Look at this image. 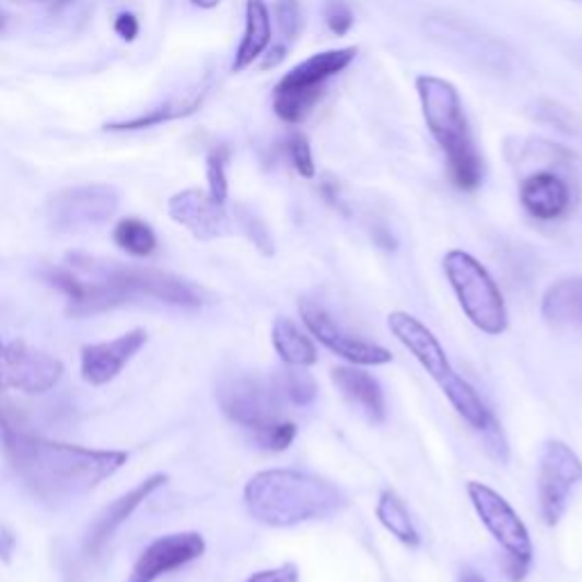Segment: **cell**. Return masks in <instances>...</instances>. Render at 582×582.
Returning a JSON list of instances; mask_svg holds the SVG:
<instances>
[{
  "instance_id": "1",
  "label": "cell",
  "mask_w": 582,
  "mask_h": 582,
  "mask_svg": "<svg viewBox=\"0 0 582 582\" xmlns=\"http://www.w3.org/2000/svg\"><path fill=\"white\" fill-rule=\"evenodd\" d=\"M3 453L14 474L37 499L60 503L94 491L128 462L126 451L86 449L44 440L21 428L3 442Z\"/></svg>"
},
{
  "instance_id": "2",
  "label": "cell",
  "mask_w": 582,
  "mask_h": 582,
  "mask_svg": "<svg viewBox=\"0 0 582 582\" xmlns=\"http://www.w3.org/2000/svg\"><path fill=\"white\" fill-rule=\"evenodd\" d=\"M508 160L521 171L519 200L535 221L552 223L571 214L582 189V160L567 146L539 137L508 143Z\"/></svg>"
},
{
  "instance_id": "3",
  "label": "cell",
  "mask_w": 582,
  "mask_h": 582,
  "mask_svg": "<svg viewBox=\"0 0 582 582\" xmlns=\"http://www.w3.org/2000/svg\"><path fill=\"white\" fill-rule=\"evenodd\" d=\"M346 503V493L337 485L296 469L259 472L244 487L248 514L271 528L328 519L341 512Z\"/></svg>"
},
{
  "instance_id": "4",
  "label": "cell",
  "mask_w": 582,
  "mask_h": 582,
  "mask_svg": "<svg viewBox=\"0 0 582 582\" xmlns=\"http://www.w3.org/2000/svg\"><path fill=\"white\" fill-rule=\"evenodd\" d=\"M417 94L428 132L446 160L449 178L459 191H476L485 183V158L478 149L457 86L440 75H419Z\"/></svg>"
},
{
  "instance_id": "5",
  "label": "cell",
  "mask_w": 582,
  "mask_h": 582,
  "mask_svg": "<svg viewBox=\"0 0 582 582\" xmlns=\"http://www.w3.org/2000/svg\"><path fill=\"white\" fill-rule=\"evenodd\" d=\"M387 326L392 335L428 371L432 381L440 385L449 403L455 407V412L474 430L482 432L493 421V417L489 415L487 405L476 394V389L451 366L446 351L442 348V344L436 341L432 330H428L417 316L407 314V312H392L387 316Z\"/></svg>"
},
{
  "instance_id": "6",
  "label": "cell",
  "mask_w": 582,
  "mask_h": 582,
  "mask_svg": "<svg viewBox=\"0 0 582 582\" xmlns=\"http://www.w3.org/2000/svg\"><path fill=\"white\" fill-rule=\"evenodd\" d=\"M360 48L344 46L310 55L273 86V114L287 126H301L324 98L328 82L356 62Z\"/></svg>"
},
{
  "instance_id": "7",
  "label": "cell",
  "mask_w": 582,
  "mask_h": 582,
  "mask_svg": "<svg viewBox=\"0 0 582 582\" xmlns=\"http://www.w3.org/2000/svg\"><path fill=\"white\" fill-rule=\"evenodd\" d=\"M69 265L75 271L98 273L107 278L119 287L130 301L153 299L176 307H200L208 303V294L196 282L153 267L119 265V261H107L84 253H71Z\"/></svg>"
},
{
  "instance_id": "8",
  "label": "cell",
  "mask_w": 582,
  "mask_h": 582,
  "mask_svg": "<svg viewBox=\"0 0 582 582\" xmlns=\"http://www.w3.org/2000/svg\"><path fill=\"white\" fill-rule=\"evenodd\" d=\"M444 273L459 307L478 330L491 337L508 330V307L501 289L474 255L459 248L449 251L444 255Z\"/></svg>"
},
{
  "instance_id": "9",
  "label": "cell",
  "mask_w": 582,
  "mask_h": 582,
  "mask_svg": "<svg viewBox=\"0 0 582 582\" xmlns=\"http://www.w3.org/2000/svg\"><path fill=\"white\" fill-rule=\"evenodd\" d=\"M217 403L221 412L255 434L284 421V398L273 377L265 381L257 375H232L217 385Z\"/></svg>"
},
{
  "instance_id": "10",
  "label": "cell",
  "mask_w": 582,
  "mask_h": 582,
  "mask_svg": "<svg viewBox=\"0 0 582 582\" xmlns=\"http://www.w3.org/2000/svg\"><path fill=\"white\" fill-rule=\"evenodd\" d=\"M119 189L103 183L75 185L53 194L46 219L55 232H80L107 223L119 210Z\"/></svg>"
},
{
  "instance_id": "11",
  "label": "cell",
  "mask_w": 582,
  "mask_h": 582,
  "mask_svg": "<svg viewBox=\"0 0 582 582\" xmlns=\"http://www.w3.org/2000/svg\"><path fill=\"white\" fill-rule=\"evenodd\" d=\"M65 364L25 341H0V392L46 394L62 381Z\"/></svg>"
},
{
  "instance_id": "12",
  "label": "cell",
  "mask_w": 582,
  "mask_h": 582,
  "mask_svg": "<svg viewBox=\"0 0 582 582\" xmlns=\"http://www.w3.org/2000/svg\"><path fill=\"white\" fill-rule=\"evenodd\" d=\"M582 480V462L560 440H550L542 449L539 457V508L548 526H556L562 519L573 487Z\"/></svg>"
},
{
  "instance_id": "13",
  "label": "cell",
  "mask_w": 582,
  "mask_h": 582,
  "mask_svg": "<svg viewBox=\"0 0 582 582\" xmlns=\"http://www.w3.org/2000/svg\"><path fill=\"white\" fill-rule=\"evenodd\" d=\"M44 278L67 299V314L73 318L98 316L130 303L119 287L98 273L53 267L44 273Z\"/></svg>"
},
{
  "instance_id": "14",
  "label": "cell",
  "mask_w": 582,
  "mask_h": 582,
  "mask_svg": "<svg viewBox=\"0 0 582 582\" xmlns=\"http://www.w3.org/2000/svg\"><path fill=\"white\" fill-rule=\"evenodd\" d=\"M467 493L480 521L485 523V528L505 548V552L533 560V542L526 523L521 521V516L501 493L476 480L467 485Z\"/></svg>"
},
{
  "instance_id": "15",
  "label": "cell",
  "mask_w": 582,
  "mask_h": 582,
  "mask_svg": "<svg viewBox=\"0 0 582 582\" xmlns=\"http://www.w3.org/2000/svg\"><path fill=\"white\" fill-rule=\"evenodd\" d=\"M299 312H301V318H303V324L307 326V330L335 356L348 360L356 366H381V364L392 362V353L387 351V348L364 341V339H358L351 333H346L335 322V318L324 307H318L316 303L303 299V301H299Z\"/></svg>"
},
{
  "instance_id": "16",
  "label": "cell",
  "mask_w": 582,
  "mask_h": 582,
  "mask_svg": "<svg viewBox=\"0 0 582 582\" xmlns=\"http://www.w3.org/2000/svg\"><path fill=\"white\" fill-rule=\"evenodd\" d=\"M202 552H206V539L200 533L187 531L158 537L141 550L128 582H155L171 571L191 564Z\"/></svg>"
},
{
  "instance_id": "17",
  "label": "cell",
  "mask_w": 582,
  "mask_h": 582,
  "mask_svg": "<svg viewBox=\"0 0 582 582\" xmlns=\"http://www.w3.org/2000/svg\"><path fill=\"white\" fill-rule=\"evenodd\" d=\"M149 344V333L143 328L128 330L112 341L86 344L80 351V375L86 385L103 387L119 375L128 362Z\"/></svg>"
},
{
  "instance_id": "18",
  "label": "cell",
  "mask_w": 582,
  "mask_h": 582,
  "mask_svg": "<svg viewBox=\"0 0 582 582\" xmlns=\"http://www.w3.org/2000/svg\"><path fill=\"white\" fill-rule=\"evenodd\" d=\"M168 482V476L166 474H153L146 480H141L137 487H132L130 491L121 493L119 499L112 501L90 526V531H86L84 535V542H82V550L84 556L94 560L98 558L103 548L112 542V537L119 533V528L124 526L126 521H130V516L137 512V508H141L143 501H149L153 493L158 489H162L164 485Z\"/></svg>"
},
{
  "instance_id": "19",
  "label": "cell",
  "mask_w": 582,
  "mask_h": 582,
  "mask_svg": "<svg viewBox=\"0 0 582 582\" xmlns=\"http://www.w3.org/2000/svg\"><path fill=\"white\" fill-rule=\"evenodd\" d=\"M168 217L187 228L200 242H212L232 232L225 206L217 202L208 191L185 189L168 198Z\"/></svg>"
},
{
  "instance_id": "20",
  "label": "cell",
  "mask_w": 582,
  "mask_h": 582,
  "mask_svg": "<svg viewBox=\"0 0 582 582\" xmlns=\"http://www.w3.org/2000/svg\"><path fill=\"white\" fill-rule=\"evenodd\" d=\"M330 377L335 387L341 392V396L351 405L360 407L369 421L383 423L387 419V403L383 387L371 373L356 366H337L333 369Z\"/></svg>"
},
{
  "instance_id": "21",
  "label": "cell",
  "mask_w": 582,
  "mask_h": 582,
  "mask_svg": "<svg viewBox=\"0 0 582 582\" xmlns=\"http://www.w3.org/2000/svg\"><path fill=\"white\" fill-rule=\"evenodd\" d=\"M271 44L273 23L267 3L265 0H246V27L235 53V62H232V71L240 73L253 67L269 50Z\"/></svg>"
},
{
  "instance_id": "22",
  "label": "cell",
  "mask_w": 582,
  "mask_h": 582,
  "mask_svg": "<svg viewBox=\"0 0 582 582\" xmlns=\"http://www.w3.org/2000/svg\"><path fill=\"white\" fill-rule=\"evenodd\" d=\"M208 90H210L208 84H200V86H196V90H191V92H187L183 96L166 101L164 105H158V107H153L149 112L132 116V119L105 124V130H109V132H132V130H146V128H155V126H162V124H168V121L185 119V116H191L194 112H198V107L202 105V101H206V96H208Z\"/></svg>"
},
{
  "instance_id": "23",
  "label": "cell",
  "mask_w": 582,
  "mask_h": 582,
  "mask_svg": "<svg viewBox=\"0 0 582 582\" xmlns=\"http://www.w3.org/2000/svg\"><path fill=\"white\" fill-rule=\"evenodd\" d=\"M542 314L552 326L582 330V276L552 282L544 294Z\"/></svg>"
},
{
  "instance_id": "24",
  "label": "cell",
  "mask_w": 582,
  "mask_h": 582,
  "mask_svg": "<svg viewBox=\"0 0 582 582\" xmlns=\"http://www.w3.org/2000/svg\"><path fill=\"white\" fill-rule=\"evenodd\" d=\"M271 341L276 353L282 358L287 366H314L318 360L316 346L307 335L299 330V326L287 316L276 318L273 330H271Z\"/></svg>"
},
{
  "instance_id": "25",
  "label": "cell",
  "mask_w": 582,
  "mask_h": 582,
  "mask_svg": "<svg viewBox=\"0 0 582 582\" xmlns=\"http://www.w3.org/2000/svg\"><path fill=\"white\" fill-rule=\"evenodd\" d=\"M375 514L377 521H381L398 542H403L405 546H419V533L410 519V512H407L405 503L400 501L396 491L385 489L381 493V499H377L375 505Z\"/></svg>"
},
{
  "instance_id": "26",
  "label": "cell",
  "mask_w": 582,
  "mask_h": 582,
  "mask_svg": "<svg viewBox=\"0 0 582 582\" xmlns=\"http://www.w3.org/2000/svg\"><path fill=\"white\" fill-rule=\"evenodd\" d=\"M112 237L116 246L132 257H151L158 251L155 230L137 217H128L116 223Z\"/></svg>"
},
{
  "instance_id": "27",
  "label": "cell",
  "mask_w": 582,
  "mask_h": 582,
  "mask_svg": "<svg viewBox=\"0 0 582 582\" xmlns=\"http://www.w3.org/2000/svg\"><path fill=\"white\" fill-rule=\"evenodd\" d=\"M273 383L289 405L307 407L316 400L318 396V385L314 381V375L307 373L303 366H284L282 371L276 373Z\"/></svg>"
},
{
  "instance_id": "28",
  "label": "cell",
  "mask_w": 582,
  "mask_h": 582,
  "mask_svg": "<svg viewBox=\"0 0 582 582\" xmlns=\"http://www.w3.org/2000/svg\"><path fill=\"white\" fill-rule=\"evenodd\" d=\"M276 21L280 31V42L278 46L289 48L301 35L303 27V14H301V3L299 0H276Z\"/></svg>"
},
{
  "instance_id": "29",
  "label": "cell",
  "mask_w": 582,
  "mask_h": 582,
  "mask_svg": "<svg viewBox=\"0 0 582 582\" xmlns=\"http://www.w3.org/2000/svg\"><path fill=\"white\" fill-rule=\"evenodd\" d=\"M228 160H230V151L225 149V146H219V149H214L208 155V187H210L208 194L217 202H221V206H225V200H228V173H225Z\"/></svg>"
},
{
  "instance_id": "30",
  "label": "cell",
  "mask_w": 582,
  "mask_h": 582,
  "mask_svg": "<svg viewBox=\"0 0 582 582\" xmlns=\"http://www.w3.org/2000/svg\"><path fill=\"white\" fill-rule=\"evenodd\" d=\"M287 155L291 166L296 168V173L301 178L312 181L316 176V166H314V158H312V149H310V141L303 132H291V137L287 139Z\"/></svg>"
},
{
  "instance_id": "31",
  "label": "cell",
  "mask_w": 582,
  "mask_h": 582,
  "mask_svg": "<svg viewBox=\"0 0 582 582\" xmlns=\"http://www.w3.org/2000/svg\"><path fill=\"white\" fill-rule=\"evenodd\" d=\"M324 19L328 31L337 37H344L353 31L356 25V12L348 0H326L324 5Z\"/></svg>"
},
{
  "instance_id": "32",
  "label": "cell",
  "mask_w": 582,
  "mask_h": 582,
  "mask_svg": "<svg viewBox=\"0 0 582 582\" xmlns=\"http://www.w3.org/2000/svg\"><path fill=\"white\" fill-rule=\"evenodd\" d=\"M257 436V444L267 451L273 453H282L291 446V442L296 440V423L294 421H278L276 426L261 430L255 434Z\"/></svg>"
},
{
  "instance_id": "33",
  "label": "cell",
  "mask_w": 582,
  "mask_h": 582,
  "mask_svg": "<svg viewBox=\"0 0 582 582\" xmlns=\"http://www.w3.org/2000/svg\"><path fill=\"white\" fill-rule=\"evenodd\" d=\"M299 580H301L299 567L294 562H287V564H280L276 569L257 571L246 582H299Z\"/></svg>"
},
{
  "instance_id": "34",
  "label": "cell",
  "mask_w": 582,
  "mask_h": 582,
  "mask_svg": "<svg viewBox=\"0 0 582 582\" xmlns=\"http://www.w3.org/2000/svg\"><path fill=\"white\" fill-rule=\"evenodd\" d=\"M482 434H485L487 449H489V453L493 455V459L505 462V459H508V444H505V440H503V432H501V428L497 426V421H491V423L482 430Z\"/></svg>"
},
{
  "instance_id": "35",
  "label": "cell",
  "mask_w": 582,
  "mask_h": 582,
  "mask_svg": "<svg viewBox=\"0 0 582 582\" xmlns=\"http://www.w3.org/2000/svg\"><path fill=\"white\" fill-rule=\"evenodd\" d=\"M244 225H246V232H248V237L255 242V246L261 251V253H267L271 255L273 253V244L269 240V232L267 228L261 225L257 219H244Z\"/></svg>"
},
{
  "instance_id": "36",
  "label": "cell",
  "mask_w": 582,
  "mask_h": 582,
  "mask_svg": "<svg viewBox=\"0 0 582 582\" xmlns=\"http://www.w3.org/2000/svg\"><path fill=\"white\" fill-rule=\"evenodd\" d=\"M114 33L124 42H135L139 35V19L132 12H121L114 19Z\"/></svg>"
},
{
  "instance_id": "37",
  "label": "cell",
  "mask_w": 582,
  "mask_h": 582,
  "mask_svg": "<svg viewBox=\"0 0 582 582\" xmlns=\"http://www.w3.org/2000/svg\"><path fill=\"white\" fill-rule=\"evenodd\" d=\"M528 564L531 560L526 558H519V556H512V552H505V558H503V567H505V573L512 582H521L523 578H526L528 573Z\"/></svg>"
},
{
  "instance_id": "38",
  "label": "cell",
  "mask_w": 582,
  "mask_h": 582,
  "mask_svg": "<svg viewBox=\"0 0 582 582\" xmlns=\"http://www.w3.org/2000/svg\"><path fill=\"white\" fill-rule=\"evenodd\" d=\"M14 546H16V539L12 537V533H8L5 528H0V560L10 562Z\"/></svg>"
},
{
  "instance_id": "39",
  "label": "cell",
  "mask_w": 582,
  "mask_h": 582,
  "mask_svg": "<svg viewBox=\"0 0 582 582\" xmlns=\"http://www.w3.org/2000/svg\"><path fill=\"white\" fill-rule=\"evenodd\" d=\"M459 582H487L480 573H476L474 569H464L459 575Z\"/></svg>"
},
{
  "instance_id": "40",
  "label": "cell",
  "mask_w": 582,
  "mask_h": 582,
  "mask_svg": "<svg viewBox=\"0 0 582 582\" xmlns=\"http://www.w3.org/2000/svg\"><path fill=\"white\" fill-rule=\"evenodd\" d=\"M191 3L200 10H214V8H219L221 0H191Z\"/></svg>"
},
{
  "instance_id": "41",
  "label": "cell",
  "mask_w": 582,
  "mask_h": 582,
  "mask_svg": "<svg viewBox=\"0 0 582 582\" xmlns=\"http://www.w3.org/2000/svg\"><path fill=\"white\" fill-rule=\"evenodd\" d=\"M69 3H73V0H55V3L50 5L53 10H62V8H67Z\"/></svg>"
},
{
  "instance_id": "42",
  "label": "cell",
  "mask_w": 582,
  "mask_h": 582,
  "mask_svg": "<svg viewBox=\"0 0 582 582\" xmlns=\"http://www.w3.org/2000/svg\"><path fill=\"white\" fill-rule=\"evenodd\" d=\"M3 25H5V19H3V12H0V31H3Z\"/></svg>"
},
{
  "instance_id": "43",
  "label": "cell",
  "mask_w": 582,
  "mask_h": 582,
  "mask_svg": "<svg viewBox=\"0 0 582 582\" xmlns=\"http://www.w3.org/2000/svg\"><path fill=\"white\" fill-rule=\"evenodd\" d=\"M578 3H582V0H578Z\"/></svg>"
}]
</instances>
